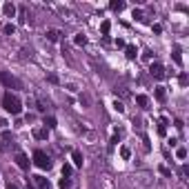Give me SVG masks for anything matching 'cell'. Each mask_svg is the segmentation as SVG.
Returning a JSON list of instances; mask_svg holds the SVG:
<instances>
[{
    "label": "cell",
    "mask_w": 189,
    "mask_h": 189,
    "mask_svg": "<svg viewBox=\"0 0 189 189\" xmlns=\"http://www.w3.org/2000/svg\"><path fill=\"white\" fill-rule=\"evenodd\" d=\"M0 105H3V109L7 111V113H11V116H18L20 111H22V102H20V98L18 96H13V93H3V100H0Z\"/></svg>",
    "instance_id": "obj_1"
},
{
    "label": "cell",
    "mask_w": 189,
    "mask_h": 189,
    "mask_svg": "<svg viewBox=\"0 0 189 189\" xmlns=\"http://www.w3.org/2000/svg\"><path fill=\"white\" fill-rule=\"evenodd\" d=\"M34 165H36V167L38 169H51V158L49 156H47L45 151H40V149H36L34 151Z\"/></svg>",
    "instance_id": "obj_2"
},
{
    "label": "cell",
    "mask_w": 189,
    "mask_h": 189,
    "mask_svg": "<svg viewBox=\"0 0 189 189\" xmlns=\"http://www.w3.org/2000/svg\"><path fill=\"white\" fill-rule=\"evenodd\" d=\"M0 82H3L5 87H13V89H22V82L16 78V76H11L9 71H0Z\"/></svg>",
    "instance_id": "obj_3"
},
{
    "label": "cell",
    "mask_w": 189,
    "mask_h": 189,
    "mask_svg": "<svg viewBox=\"0 0 189 189\" xmlns=\"http://www.w3.org/2000/svg\"><path fill=\"white\" fill-rule=\"evenodd\" d=\"M13 162L18 165L20 169H25V171L29 169V158H27L25 154H22V151H16V156H13Z\"/></svg>",
    "instance_id": "obj_4"
},
{
    "label": "cell",
    "mask_w": 189,
    "mask_h": 189,
    "mask_svg": "<svg viewBox=\"0 0 189 189\" xmlns=\"http://www.w3.org/2000/svg\"><path fill=\"white\" fill-rule=\"evenodd\" d=\"M149 74L160 80V78H165V67H162L160 62H151V65H149Z\"/></svg>",
    "instance_id": "obj_5"
},
{
    "label": "cell",
    "mask_w": 189,
    "mask_h": 189,
    "mask_svg": "<svg viewBox=\"0 0 189 189\" xmlns=\"http://www.w3.org/2000/svg\"><path fill=\"white\" fill-rule=\"evenodd\" d=\"M34 182H36L38 189H54L51 182H49V178H45V176H34Z\"/></svg>",
    "instance_id": "obj_6"
},
{
    "label": "cell",
    "mask_w": 189,
    "mask_h": 189,
    "mask_svg": "<svg viewBox=\"0 0 189 189\" xmlns=\"http://www.w3.org/2000/svg\"><path fill=\"white\" fill-rule=\"evenodd\" d=\"M3 13H5L7 18H13V13H16V5H13V3H5V5H3Z\"/></svg>",
    "instance_id": "obj_7"
},
{
    "label": "cell",
    "mask_w": 189,
    "mask_h": 189,
    "mask_svg": "<svg viewBox=\"0 0 189 189\" xmlns=\"http://www.w3.org/2000/svg\"><path fill=\"white\" fill-rule=\"evenodd\" d=\"M154 96H156V100H158V102H165V100H167V91H165V87H156Z\"/></svg>",
    "instance_id": "obj_8"
},
{
    "label": "cell",
    "mask_w": 189,
    "mask_h": 189,
    "mask_svg": "<svg viewBox=\"0 0 189 189\" xmlns=\"http://www.w3.org/2000/svg\"><path fill=\"white\" fill-rule=\"evenodd\" d=\"M34 136H36L38 140H47V138H49V129H47V127H40V129L34 131Z\"/></svg>",
    "instance_id": "obj_9"
},
{
    "label": "cell",
    "mask_w": 189,
    "mask_h": 189,
    "mask_svg": "<svg viewBox=\"0 0 189 189\" xmlns=\"http://www.w3.org/2000/svg\"><path fill=\"white\" fill-rule=\"evenodd\" d=\"M171 58L178 67H182V56H180V47H174V51H171Z\"/></svg>",
    "instance_id": "obj_10"
},
{
    "label": "cell",
    "mask_w": 189,
    "mask_h": 189,
    "mask_svg": "<svg viewBox=\"0 0 189 189\" xmlns=\"http://www.w3.org/2000/svg\"><path fill=\"white\" fill-rule=\"evenodd\" d=\"M136 102L143 107V109H147V107H149V98L145 96V93H138V96H136Z\"/></svg>",
    "instance_id": "obj_11"
},
{
    "label": "cell",
    "mask_w": 189,
    "mask_h": 189,
    "mask_svg": "<svg viewBox=\"0 0 189 189\" xmlns=\"http://www.w3.org/2000/svg\"><path fill=\"white\" fill-rule=\"evenodd\" d=\"M125 54H127V58H129V60H134V58L138 56V49H136L134 45H127V47H125Z\"/></svg>",
    "instance_id": "obj_12"
},
{
    "label": "cell",
    "mask_w": 189,
    "mask_h": 189,
    "mask_svg": "<svg viewBox=\"0 0 189 189\" xmlns=\"http://www.w3.org/2000/svg\"><path fill=\"white\" fill-rule=\"evenodd\" d=\"M58 38H60L58 29H49V31H47V40H49V42H58Z\"/></svg>",
    "instance_id": "obj_13"
},
{
    "label": "cell",
    "mask_w": 189,
    "mask_h": 189,
    "mask_svg": "<svg viewBox=\"0 0 189 189\" xmlns=\"http://www.w3.org/2000/svg\"><path fill=\"white\" fill-rule=\"evenodd\" d=\"M71 160H74V165H76V167H82V160H85V158H82V154L76 149V151L71 154Z\"/></svg>",
    "instance_id": "obj_14"
},
{
    "label": "cell",
    "mask_w": 189,
    "mask_h": 189,
    "mask_svg": "<svg viewBox=\"0 0 189 189\" xmlns=\"http://www.w3.org/2000/svg\"><path fill=\"white\" fill-rule=\"evenodd\" d=\"M45 127H47V129H54V127H58L56 118H54V116H47V118H45Z\"/></svg>",
    "instance_id": "obj_15"
},
{
    "label": "cell",
    "mask_w": 189,
    "mask_h": 189,
    "mask_svg": "<svg viewBox=\"0 0 189 189\" xmlns=\"http://www.w3.org/2000/svg\"><path fill=\"white\" fill-rule=\"evenodd\" d=\"M109 7H111L113 11H120V9H125V3H123V0H113Z\"/></svg>",
    "instance_id": "obj_16"
},
{
    "label": "cell",
    "mask_w": 189,
    "mask_h": 189,
    "mask_svg": "<svg viewBox=\"0 0 189 189\" xmlns=\"http://www.w3.org/2000/svg\"><path fill=\"white\" fill-rule=\"evenodd\" d=\"M74 42H76L78 47H85V45H87V38H85L82 34H76V38H74Z\"/></svg>",
    "instance_id": "obj_17"
},
{
    "label": "cell",
    "mask_w": 189,
    "mask_h": 189,
    "mask_svg": "<svg viewBox=\"0 0 189 189\" xmlns=\"http://www.w3.org/2000/svg\"><path fill=\"white\" fill-rule=\"evenodd\" d=\"M109 29H111V22H109V20H105L102 25H100V31H102V36H107V34H109Z\"/></svg>",
    "instance_id": "obj_18"
},
{
    "label": "cell",
    "mask_w": 189,
    "mask_h": 189,
    "mask_svg": "<svg viewBox=\"0 0 189 189\" xmlns=\"http://www.w3.org/2000/svg\"><path fill=\"white\" fill-rule=\"evenodd\" d=\"M176 156H178L180 160H185V158H187V149H185V147H178V149H176Z\"/></svg>",
    "instance_id": "obj_19"
},
{
    "label": "cell",
    "mask_w": 189,
    "mask_h": 189,
    "mask_svg": "<svg viewBox=\"0 0 189 189\" xmlns=\"http://www.w3.org/2000/svg\"><path fill=\"white\" fill-rule=\"evenodd\" d=\"M134 18H136L138 22H145V16H143V11H140V9H134Z\"/></svg>",
    "instance_id": "obj_20"
},
{
    "label": "cell",
    "mask_w": 189,
    "mask_h": 189,
    "mask_svg": "<svg viewBox=\"0 0 189 189\" xmlns=\"http://www.w3.org/2000/svg\"><path fill=\"white\" fill-rule=\"evenodd\" d=\"M69 185H71V180H69V178H60V189H69Z\"/></svg>",
    "instance_id": "obj_21"
},
{
    "label": "cell",
    "mask_w": 189,
    "mask_h": 189,
    "mask_svg": "<svg viewBox=\"0 0 189 189\" xmlns=\"http://www.w3.org/2000/svg\"><path fill=\"white\" fill-rule=\"evenodd\" d=\"M120 156H123L125 160H129V156H131V151H129V147H120Z\"/></svg>",
    "instance_id": "obj_22"
},
{
    "label": "cell",
    "mask_w": 189,
    "mask_h": 189,
    "mask_svg": "<svg viewBox=\"0 0 189 189\" xmlns=\"http://www.w3.org/2000/svg\"><path fill=\"white\" fill-rule=\"evenodd\" d=\"M113 109H116L118 113H123V111H125V107H123V102H120V100H116V102H113Z\"/></svg>",
    "instance_id": "obj_23"
},
{
    "label": "cell",
    "mask_w": 189,
    "mask_h": 189,
    "mask_svg": "<svg viewBox=\"0 0 189 189\" xmlns=\"http://www.w3.org/2000/svg\"><path fill=\"white\" fill-rule=\"evenodd\" d=\"M69 174H71V165H62V176L67 178Z\"/></svg>",
    "instance_id": "obj_24"
},
{
    "label": "cell",
    "mask_w": 189,
    "mask_h": 189,
    "mask_svg": "<svg viewBox=\"0 0 189 189\" xmlns=\"http://www.w3.org/2000/svg\"><path fill=\"white\" fill-rule=\"evenodd\" d=\"M13 31H16L13 25H5V34H7V36H13Z\"/></svg>",
    "instance_id": "obj_25"
},
{
    "label": "cell",
    "mask_w": 189,
    "mask_h": 189,
    "mask_svg": "<svg viewBox=\"0 0 189 189\" xmlns=\"http://www.w3.org/2000/svg\"><path fill=\"white\" fill-rule=\"evenodd\" d=\"M160 174H162V176H171V171H169L167 167H160Z\"/></svg>",
    "instance_id": "obj_26"
},
{
    "label": "cell",
    "mask_w": 189,
    "mask_h": 189,
    "mask_svg": "<svg viewBox=\"0 0 189 189\" xmlns=\"http://www.w3.org/2000/svg\"><path fill=\"white\" fill-rule=\"evenodd\" d=\"M178 80H180V85H187V74H180V78H178Z\"/></svg>",
    "instance_id": "obj_27"
},
{
    "label": "cell",
    "mask_w": 189,
    "mask_h": 189,
    "mask_svg": "<svg viewBox=\"0 0 189 189\" xmlns=\"http://www.w3.org/2000/svg\"><path fill=\"white\" fill-rule=\"evenodd\" d=\"M116 47H120V49H123V47H127V45H125V40L118 38V40H116Z\"/></svg>",
    "instance_id": "obj_28"
},
{
    "label": "cell",
    "mask_w": 189,
    "mask_h": 189,
    "mask_svg": "<svg viewBox=\"0 0 189 189\" xmlns=\"http://www.w3.org/2000/svg\"><path fill=\"white\" fill-rule=\"evenodd\" d=\"M0 127H7V120H5V118H0Z\"/></svg>",
    "instance_id": "obj_29"
},
{
    "label": "cell",
    "mask_w": 189,
    "mask_h": 189,
    "mask_svg": "<svg viewBox=\"0 0 189 189\" xmlns=\"http://www.w3.org/2000/svg\"><path fill=\"white\" fill-rule=\"evenodd\" d=\"M7 189H18V187H16L13 182H9V185H7Z\"/></svg>",
    "instance_id": "obj_30"
}]
</instances>
